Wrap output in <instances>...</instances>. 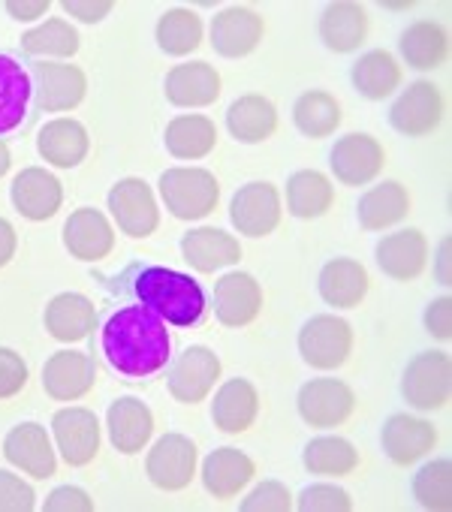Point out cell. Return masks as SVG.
<instances>
[{
  "label": "cell",
  "mask_w": 452,
  "mask_h": 512,
  "mask_svg": "<svg viewBox=\"0 0 452 512\" xmlns=\"http://www.w3.org/2000/svg\"><path fill=\"white\" fill-rule=\"evenodd\" d=\"M94 281H100L112 299H133L175 329H193L196 323H202L208 308L199 281L169 266L130 263L118 275H97Z\"/></svg>",
  "instance_id": "1"
},
{
  "label": "cell",
  "mask_w": 452,
  "mask_h": 512,
  "mask_svg": "<svg viewBox=\"0 0 452 512\" xmlns=\"http://www.w3.org/2000/svg\"><path fill=\"white\" fill-rule=\"evenodd\" d=\"M100 350L124 380H145L169 365V326L142 305H115L100 323Z\"/></svg>",
  "instance_id": "2"
},
{
  "label": "cell",
  "mask_w": 452,
  "mask_h": 512,
  "mask_svg": "<svg viewBox=\"0 0 452 512\" xmlns=\"http://www.w3.org/2000/svg\"><path fill=\"white\" fill-rule=\"evenodd\" d=\"M160 199L178 220H202L208 217L220 202V184L214 172L199 166H172L157 181Z\"/></svg>",
  "instance_id": "3"
},
{
  "label": "cell",
  "mask_w": 452,
  "mask_h": 512,
  "mask_svg": "<svg viewBox=\"0 0 452 512\" xmlns=\"http://www.w3.org/2000/svg\"><path fill=\"white\" fill-rule=\"evenodd\" d=\"M404 401L419 413H434L449 404L452 395V359L443 350L416 353L401 377Z\"/></svg>",
  "instance_id": "4"
},
{
  "label": "cell",
  "mask_w": 452,
  "mask_h": 512,
  "mask_svg": "<svg viewBox=\"0 0 452 512\" xmlns=\"http://www.w3.org/2000/svg\"><path fill=\"white\" fill-rule=\"evenodd\" d=\"M353 326L338 314H314L299 329V356L314 371H338L353 353Z\"/></svg>",
  "instance_id": "5"
},
{
  "label": "cell",
  "mask_w": 452,
  "mask_h": 512,
  "mask_svg": "<svg viewBox=\"0 0 452 512\" xmlns=\"http://www.w3.org/2000/svg\"><path fill=\"white\" fill-rule=\"evenodd\" d=\"M296 410L305 425L329 431L344 425L356 410V392L338 377H314L302 383L296 395Z\"/></svg>",
  "instance_id": "6"
},
{
  "label": "cell",
  "mask_w": 452,
  "mask_h": 512,
  "mask_svg": "<svg viewBox=\"0 0 452 512\" xmlns=\"http://www.w3.org/2000/svg\"><path fill=\"white\" fill-rule=\"evenodd\" d=\"M443 112H446V100L440 88L428 79H419L398 94V100L389 109V124L395 133L407 139H425L440 127Z\"/></svg>",
  "instance_id": "7"
},
{
  "label": "cell",
  "mask_w": 452,
  "mask_h": 512,
  "mask_svg": "<svg viewBox=\"0 0 452 512\" xmlns=\"http://www.w3.org/2000/svg\"><path fill=\"white\" fill-rule=\"evenodd\" d=\"M329 169L344 187L374 184L386 169V148L371 133H347L329 151Z\"/></svg>",
  "instance_id": "8"
},
{
  "label": "cell",
  "mask_w": 452,
  "mask_h": 512,
  "mask_svg": "<svg viewBox=\"0 0 452 512\" xmlns=\"http://www.w3.org/2000/svg\"><path fill=\"white\" fill-rule=\"evenodd\" d=\"M109 211L127 238H151L160 226V205L148 181L121 178L109 190Z\"/></svg>",
  "instance_id": "9"
},
{
  "label": "cell",
  "mask_w": 452,
  "mask_h": 512,
  "mask_svg": "<svg viewBox=\"0 0 452 512\" xmlns=\"http://www.w3.org/2000/svg\"><path fill=\"white\" fill-rule=\"evenodd\" d=\"M220 371H223V365H220L217 353L211 347L193 344V347H184V353H178L169 362L166 389L178 404H199L217 386Z\"/></svg>",
  "instance_id": "10"
},
{
  "label": "cell",
  "mask_w": 452,
  "mask_h": 512,
  "mask_svg": "<svg viewBox=\"0 0 452 512\" xmlns=\"http://www.w3.org/2000/svg\"><path fill=\"white\" fill-rule=\"evenodd\" d=\"M281 217H284V202H281V193L275 184L251 181L233 193L230 220H233L236 232H242L245 238L272 235L281 226Z\"/></svg>",
  "instance_id": "11"
},
{
  "label": "cell",
  "mask_w": 452,
  "mask_h": 512,
  "mask_svg": "<svg viewBox=\"0 0 452 512\" xmlns=\"http://www.w3.org/2000/svg\"><path fill=\"white\" fill-rule=\"evenodd\" d=\"M31 82H34L37 112H70L88 94V76L76 64L34 61L31 64Z\"/></svg>",
  "instance_id": "12"
},
{
  "label": "cell",
  "mask_w": 452,
  "mask_h": 512,
  "mask_svg": "<svg viewBox=\"0 0 452 512\" xmlns=\"http://www.w3.org/2000/svg\"><path fill=\"white\" fill-rule=\"evenodd\" d=\"M196 464H199L196 443L172 431L157 437V443L148 449L145 473L151 485H157L160 491H184L196 476Z\"/></svg>",
  "instance_id": "13"
},
{
  "label": "cell",
  "mask_w": 452,
  "mask_h": 512,
  "mask_svg": "<svg viewBox=\"0 0 452 512\" xmlns=\"http://www.w3.org/2000/svg\"><path fill=\"white\" fill-rule=\"evenodd\" d=\"M55 449L70 467H88L103 440V428L94 410L88 407H64L52 416Z\"/></svg>",
  "instance_id": "14"
},
{
  "label": "cell",
  "mask_w": 452,
  "mask_h": 512,
  "mask_svg": "<svg viewBox=\"0 0 452 512\" xmlns=\"http://www.w3.org/2000/svg\"><path fill=\"white\" fill-rule=\"evenodd\" d=\"M263 311V287L248 272H226L214 281V317L223 329H245Z\"/></svg>",
  "instance_id": "15"
},
{
  "label": "cell",
  "mask_w": 452,
  "mask_h": 512,
  "mask_svg": "<svg viewBox=\"0 0 452 512\" xmlns=\"http://www.w3.org/2000/svg\"><path fill=\"white\" fill-rule=\"evenodd\" d=\"M263 34H266V22L257 10L226 7L211 19L208 40L220 58L239 61V58H248L251 52H257V46L263 43Z\"/></svg>",
  "instance_id": "16"
},
{
  "label": "cell",
  "mask_w": 452,
  "mask_h": 512,
  "mask_svg": "<svg viewBox=\"0 0 452 512\" xmlns=\"http://www.w3.org/2000/svg\"><path fill=\"white\" fill-rule=\"evenodd\" d=\"M4 458L31 479H52L58 473V449L40 422L13 425L4 437Z\"/></svg>",
  "instance_id": "17"
},
{
  "label": "cell",
  "mask_w": 452,
  "mask_h": 512,
  "mask_svg": "<svg viewBox=\"0 0 452 512\" xmlns=\"http://www.w3.org/2000/svg\"><path fill=\"white\" fill-rule=\"evenodd\" d=\"M181 256L193 272L214 275L242 263V244L217 226H196L181 235Z\"/></svg>",
  "instance_id": "18"
},
{
  "label": "cell",
  "mask_w": 452,
  "mask_h": 512,
  "mask_svg": "<svg viewBox=\"0 0 452 512\" xmlns=\"http://www.w3.org/2000/svg\"><path fill=\"white\" fill-rule=\"evenodd\" d=\"M374 260L386 278H392L398 284H410L428 266V238L422 229H413V226L389 232L377 241Z\"/></svg>",
  "instance_id": "19"
},
{
  "label": "cell",
  "mask_w": 452,
  "mask_h": 512,
  "mask_svg": "<svg viewBox=\"0 0 452 512\" xmlns=\"http://www.w3.org/2000/svg\"><path fill=\"white\" fill-rule=\"evenodd\" d=\"M64 247L79 263H100L115 250V226L100 208H76L64 223Z\"/></svg>",
  "instance_id": "20"
},
{
  "label": "cell",
  "mask_w": 452,
  "mask_h": 512,
  "mask_svg": "<svg viewBox=\"0 0 452 512\" xmlns=\"http://www.w3.org/2000/svg\"><path fill=\"white\" fill-rule=\"evenodd\" d=\"M380 446L392 464L410 467L437 446V428L422 416L392 413L380 428Z\"/></svg>",
  "instance_id": "21"
},
{
  "label": "cell",
  "mask_w": 452,
  "mask_h": 512,
  "mask_svg": "<svg viewBox=\"0 0 452 512\" xmlns=\"http://www.w3.org/2000/svg\"><path fill=\"white\" fill-rule=\"evenodd\" d=\"M10 202L13 208L31 220V223H43L52 220L61 205H64V187L58 181V175H52L43 166H28L13 178L10 187Z\"/></svg>",
  "instance_id": "22"
},
{
  "label": "cell",
  "mask_w": 452,
  "mask_h": 512,
  "mask_svg": "<svg viewBox=\"0 0 452 512\" xmlns=\"http://www.w3.org/2000/svg\"><path fill=\"white\" fill-rule=\"evenodd\" d=\"M97 383V362L82 350H58L43 365V389L52 401H82Z\"/></svg>",
  "instance_id": "23"
},
{
  "label": "cell",
  "mask_w": 452,
  "mask_h": 512,
  "mask_svg": "<svg viewBox=\"0 0 452 512\" xmlns=\"http://www.w3.org/2000/svg\"><path fill=\"white\" fill-rule=\"evenodd\" d=\"M199 476L211 497L230 500V497H239L254 482L257 464L248 452H242L236 446H217L214 452L205 455Z\"/></svg>",
  "instance_id": "24"
},
{
  "label": "cell",
  "mask_w": 452,
  "mask_h": 512,
  "mask_svg": "<svg viewBox=\"0 0 452 512\" xmlns=\"http://www.w3.org/2000/svg\"><path fill=\"white\" fill-rule=\"evenodd\" d=\"M106 431L121 455H139L154 437V413L142 398L121 395L106 410Z\"/></svg>",
  "instance_id": "25"
},
{
  "label": "cell",
  "mask_w": 452,
  "mask_h": 512,
  "mask_svg": "<svg viewBox=\"0 0 452 512\" xmlns=\"http://www.w3.org/2000/svg\"><path fill=\"white\" fill-rule=\"evenodd\" d=\"M220 91H223L220 73L205 61L178 64L163 79V94L178 109H205L217 103Z\"/></svg>",
  "instance_id": "26"
},
{
  "label": "cell",
  "mask_w": 452,
  "mask_h": 512,
  "mask_svg": "<svg viewBox=\"0 0 452 512\" xmlns=\"http://www.w3.org/2000/svg\"><path fill=\"white\" fill-rule=\"evenodd\" d=\"M320 299L335 308V311H350L359 308L371 290V278L368 269L353 260V256H335L320 269V281H317Z\"/></svg>",
  "instance_id": "27"
},
{
  "label": "cell",
  "mask_w": 452,
  "mask_h": 512,
  "mask_svg": "<svg viewBox=\"0 0 452 512\" xmlns=\"http://www.w3.org/2000/svg\"><path fill=\"white\" fill-rule=\"evenodd\" d=\"M257 416H260V392L245 377L226 380L211 401V419H214L217 431H223V434L251 431L257 425Z\"/></svg>",
  "instance_id": "28"
},
{
  "label": "cell",
  "mask_w": 452,
  "mask_h": 512,
  "mask_svg": "<svg viewBox=\"0 0 452 512\" xmlns=\"http://www.w3.org/2000/svg\"><path fill=\"white\" fill-rule=\"evenodd\" d=\"M97 323H100L97 305L82 293H58L43 314L46 332L61 344H76L91 338Z\"/></svg>",
  "instance_id": "29"
},
{
  "label": "cell",
  "mask_w": 452,
  "mask_h": 512,
  "mask_svg": "<svg viewBox=\"0 0 452 512\" xmlns=\"http://www.w3.org/2000/svg\"><path fill=\"white\" fill-rule=\"evenodd\" d=\"M368 37V10L356 0H335L320 16V40L335 55H353Z\"/></svg>",
  "instance_id": "30"
},
{
  "label": "cell",
  "mask_w": 452,
  "mask_h": 512,
  "mask_svg": "<svg viewBox=\"0 0 452 512\" xmlns=\"http://www.w3.org/2000/svg\"><path fill=\"white\" fill-rule=\"evenodd\" d=\"M37 151L55 169H76L91 151V136L76 118H52L37 133Z\"/></svg>",
  "instance_id": "31"
},
{
  "label": "cell",
  "mask_w": 452,
  "mask_h": 512,
  "mask_svg": "<svg viewBox=\"0 0 452 512\" xmlns=\"http://www.w3.org/2000/svg\"><path fill=\"white\" fill-rule=\"evenodd\" d=\"M401 61L419 73H431L449 61V31L434 19H419L401 31Z\"/></svg>",
  "instance_id": "32"
},
{
  "label": "cell",
  "mask_w": 452,
  "mask_h": 512,
  "mask_svg": "<svg viewBox=\"0 0 452 512\" xmlns=\"http://www.w3.org/2000/svg\"><path fill=\"white\" fill-rule=\"evenodd\" d=\"M410 214V193L401 181H380L356 202V220L365 232H383L398 226Z\"/></svg>",
  "instance_id": "33"
},
{
  "label": "cell",
  "mask_w": 452,
  "mask_h": 512,
  "mask_svg": "<svg viewBox=\"0 0 452 512\" xmlns=\"http://www.w3.org/2000/svg\"><path fill=\"white\" fill-rule=\"evenodd\" d=\"M226 130L242 145H260L278 130V109L263 94H242L226 109Z\"/></svg>",
  "instance_id": "34"
},
{
  "label": "cell",
  "mask_w": 452,
  "mask_h": 512,
  "mask_svg": "<svg viewBox=\"0 0 452 512\" xmlns=\"http://www.w3.org/2000/svg\"><path fill=\"white\" fill-rule=\"evenodd\" d=\"M401 79H404L401 64L386 49H371L359 55L356 64L350 67V82L356 94L371 103H383L386 97H392L401 88Z\"/></svg>",
  "instance_id": "35"
},
{
  "label": "cell",
  "mask_w": 452,
  "mask_h": 512,
  "mask_svg": "<svg viewBox=\"0 0 452 512\" xmlns=\"http://www.w3.org/2000/svg\"><path fill=\"white\" fill-rule=\"evenodd\" d=\"M31 100H34V82L25 64H19L10 55H0V136L22 127Z\"/></svg>",
  "instance_id": "36"
},
{
  "label": "cell",
  "mask_w": 452,
  "mask_h": 512,
  "mask_svg": "<svg viewBox=\"0 0 452 512\" xmlns=\"http://www.w3.org/2000/svg\"><path fill=\"white\" fill-rule=\"evenodd\" d=\"M287 208L299 220H320L335 205V184L320 169H299L287 181Z\"/></svg>",
  "instance_id": "37"
},
{
  "label": "cell",
  "mask_w": 452,
  "mask_h": 512,
  "mask_svg": "<svg viewBox=\"0 0 452 512\" xmlns=\"http://www.w3.org/2000/svg\"><path fill=\"white\" fill-rule=\"evenodd\" d=\"M163 145L175 160H202L217 145V127L205 115H178L166 124Z\"/></svg>",
  "instance_id": "38"
},
{
  "label": "cell",
  "mask_w": 452,
  "mask_h": 512,
  "mask_svg": "<svg viewBox=\"0 0 452 512\" xmlns=\"http://www.w3.org/2000/svg\"><path fill=\"white\" fill-rule=\"evenodd\" d=\"M302 464L308 473L314 476H326V479H341L356 473L359 467V449L338 434H320L314 440L305 443L302 449Z\"/></svg>",
  "instance_id": "39"
},
{
  "label": "cell",
  "mask_w": 452,
  "mask_h": 512,
  "mask_svg": "<svg viewBox=\"0 0 452 512\" xmlns=\"http://www.w3.org/2000/svg\"><path fill=\"white\" fill-rule=\"evenodd\" d=\"M154 40H157V49L169 58H184V55H193L202 40H205V28H202V19L196 16V10H187V7H172L166 10L160 19H157V28H154Z\"/></svg>",
  "instance_id": "40"
},
{
  "label": "cell",
  "mask_w": 452,
  "mask_h": 512,
  "mask_svg": "<svg viewBox=\"0 0 452 512\" xmlns=\"http://www.w3.org/2000/svg\"><path fill=\"white\" fill-rule=\"evenodd\" d=\"M19 46L25 55L40 58V61H49V58L67 61V58H76V52L82 49V37L67 19H46L43 25L25 31Z\"/></svg>",
  "instance_id": "41"
},
{
  "label": "cell",
  "mask_w": 452,
  "mask_h": 512,
  "mask_svg": "<svg viewBox=\"0 0 452 512\" xmlns=\"http://www.w3.org/2000/svg\"><path fill=\"white\" fill-rule=\"evenodd\" d=\"M344 121L341 103L338 97H332L329 91H305L296 106H293V124L302 136L308 139H326L335 136L338 127Z\"/></svg>",
  "instance_id": "42"
},
{
  "label": "cell",
  "mask_w": 452,
  "mask_h": 512,
  "mask_svg": "<svg viewBox=\"0 0 452 512\" xmlns=\"http://www.w3.org/2000/svg\"><path fill=\"white\" fill-rule=\"evenodd\" d=\"M416 503L428 512H449L452 509V461L431 458L425 461L410 482Z\"/></svg>",
  "instance_id": "43"
},
{
  "label": "cell",
  "mask_w": 452,
  "mask_h": 512,
  "mask_svg": "<svg viewBox=\"0 0 452 512\" xmlns=\"http://www.w3.org/2000/svg\"><path fill=\"white\" fill-rule=\"evenodd\" d=\"M296 509H302V512H350L353 497L341 485L314 482V485L302 488V494L296 500Z\"/></svg>",
  "instance_id": "44"
},
{
  "label": "cell",
  "mask_w": 452,
  "mask_h": 512,
  "mask_svg": "<svg viewBox=\"0 0 452 512\" xmlns=\"http://www.w3.org/2000/svg\"><path fill=\"white\" fill-rule=\"evenodd\" d=\"M239 509L242 512H290V509H296V500L284 482L266 479V482L254 485V491L239 503Z\"/></svg>",
  "instance_id": "45"
},
{
  "label": "cell",
  "mask_w": 452,
  "mask_h": 512,
  "mask_svg": "<svg viewBox=\"0 0 452 512\" xmlns=\"http://www.w3.org/2000/svg\"><path fill=\"white\" fill-rule=\"evenodd\" d=\"M37 509V491L25 476L0 470V512H34Z\"/></svg>",
  "instance_id": "46"
},
{
  "label": "cell",
  "mask_w": 452,
  "mask_h": 512,
  "mask_svg": "<svg viewBox=\"0 0 452 512\" xmlns=\"http://www.w3.org/2000/svg\"><path fill=\"white\" fill-rule=\"evenodd\" d=\"M28 377L31 371L25 356L10 347H0V401L16 398L28 386Z\"/></svg>",
  "instance_id": "47"
},
{
  "label": "cell",
  "mask_w": 452,
  "mask_h": 512,
  "mask_svg": "<svg viewBox=\"0 0 452 512\" xmlns=\"http://www.w3.org/2000/svg\"><path fill=\"white\" fill-rule=\"evenodd\" d=\"M43 512H94V500L79 485H58L43 500Z\"/></svg>",
  "instance_id": "48"
},
{
  "label": "cell",
  "mask_w": 452,
  "mask_h": 512,
  "mask_svg": "<svg viewBox=\"0 0 452 512\" xmlns=\"http://www.w3.org/2000/svg\"><path fill=\"white\" fill-rule=\"evenodd\" d=\"M422 323H425V332L434 341L446 344L452 338V299L449 296L431 299L428 308H425V314H422Z\"/></svg>",
  "instance_id": "49"
},
{
  "label": "cell",
  "mask_w": 452,
  "mask_h": 512,
  "mask_svg": "<svg viewBox=\"0 0 452 512\" xmlns=\"http://www.w3.org/2000/svg\"><path fill=\"white\" fill-rule=\"evenodd\" d=\"M61 7H64L67 16H73L82 25H97L115 10L112 0H64Z\"/></svg>",
  "instance_id": "50"
},
{
  "label": "cell",
  "mask_w": 452,
  "mask_h": 512,
  "mask_svg": "<svg viewBox=\"0 0 452 512\" xmlns=\"http://www.w3.org/2000/svg\"><path fill=\"white\" fill-rule=\"evenodd\" d=\"M52 10V0H7V13L16 22H37Z\"/></svg>",
  "instance_id": "51"
},
{
  "label": "cell",
  "mask_w": 452,
  "mask_h": 512,
  "mask_svg": "<svg viewBox=\"0 0 452 512\" xmlns=\"http://www.w3.org/2000/svg\"><path fill=\"white\" fill-rule=\"evenodd\" d=\"M16 250H19V232L7 217H0V269H7L13 263Z\"/></svg>",
  "instance_id": "52"
},
{
  "label": "cell",
  "mask_w": 452,
  "mask_h": 512,
  "mask_svg": "<svg viewBox=\"0 0 452 512\" xmlns=\"http://www.w3.org/2000/svg\"><path fill=\"white\" fill-rule=\"evenodd\" d=\"M449 247H452V241H449V235H443L440 244H437V256H434V281L440 287L452 284V275H449Z\"/></svg>",
  "instance_id": "53"
},
{
  "label": "cell",
  "mask_w": 452,
  "mask_h": 512,
  "mask_svg": "<svg viewBox=\"0 0 452 512\" xmlns=\"http://www.w3.org/2000/svg\"><path fill=\"white\" fill-rule=\"evenodd\" d=\"M10 166H13V151L4 139H0V178L10 172Z\"/></svg>",
  "instance_id": "54"
},
{
  "label": "cell",
  "mask_w": 452,
  "mask_h": 512,
  "mask_svg": "<svg viewBox=\"0 0 452 512\" xmlns=\"http://www.w3.org/2000/svg\"><path fill=\"white\" fill-rule=\"evenodd\" d=\"M383 10H389V13H410L413 4H383Z\"/></svg>",
  "instance_id": "55"
}]
</instances>
